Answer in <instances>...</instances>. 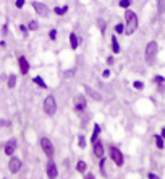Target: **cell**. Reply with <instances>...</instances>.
Instances as JSON below:
<instances>
[{
    "label": "cell",
    "mask_w": 165,
    "mask_h": 179,
    "mask_svg": "<svg viewBox=\"0 0 165 179\" xmlns=\"http://www.w3.org/2000/svg\"><path fill=\"white\" fill-rule=\"evenodd\" d=\"M154 140H156V147L159 150H164L165 148V140L162 139V135H160V134H156V135H154Z\"/></svg>",
    "instance_id": "ffe728a7"
},
{
    "label": "cell",
    "mask_w": 165,
    "mask_h": 179,
    "mask_svg": "<svg viewBox=\"0 0 165 179\" xmlns=\"http://www.w3.org/2000/svg\"><path fill=\"white\" fill-rule=\"evenodd\" d=\"M110 47H112L113 54H120V52H122V47H120V43H118L117 34H112V37H110Z\"/></svg>",
    "instance_id": "5bb4252c"
},
{
    "label": "cell",
    "mask_w": 165,
    "mask_h": 179,
    "mask_svg": "<svg viewBox=\"0 0 165 179\" xmlns=\"http://www.w3.org/2000/svg\"><path fill=\"white\" fill-rule=\"evenodd\" d=\"M84 179H96V176L92 173H88V171H86V173H84Z\"/></svg>",
    "instance_id": "f35d334b"
},
{
    "label": "cell",
    "mask_w": 165,
    "mask_h": 179,
    "mask_svg": "<svg viewBox=\"0 0 165 179\" xmlns=\"http://www.w3.org/2000/svg\"><path fill=\"white\" fill-rule=\"evenodd\" d=\"M68 39H70V47H71V49L78 51V47H80V44H81V39L78 37V34L75 33V31H71L70 36H68Z\"/></svg>",
    "instance_id": "4fadbf2b"
},
{
    "label": "cell",
    "mask_w": 165,
    "mask_h": 179,
    "mask_svg": "<svg viewBox=\"0 0 165 179\" xmlns=\"http://www.w3.org/2000/svg\"><path fill=\"white\" fill-rule=\"evenodd\" d=\"M0 127H2V129H8V127H12V120H8V119H0Z\"/></svg>",
    "instance_id": "d6a6232c"
},
{
    "label": "cell",
    "mask_w": 165,
    "mask_h": 179,
    "mask_svg": "<svg viewBox=\"0 0 165 179\" xmlns=\"http://www.w3.org/2000/svg\"><path fill=\"white\" fill-rule=\"evenodd\" d=\"M156 3H157V15L165 13V0H156Z\"/></svg>",
    "instance_id": "cb8c5ba5"
},
{
    "label": "cell",
    "mask_w": 165,
    "mask_h": 179,
    "mask_svg": "<svg viewBox=\"0 0 165 179\" xmlns=\"http://www.w3.org/2000/svg\"><path fill=\"white\" fill-rule=\"evenodd\" d=\"M2 34L3 36H7V34H8V21H5L2 25Z\"/></svg>",
    "instance_id": "e575fe53"
},
{
    "label": "cell",
    "mask_w": 165,
    "mask_h": 179,
    "mask_svg": "<svg viewBox=\"0 0 165 179\" xmlns=\"http://www.w3.org/2000/svg\"><path fill=\"white\" fill-rule=\"evenodd\" d=\"M18 67H20V73H21V75H28V73H29L31 65H29V62H28L26 56H18Z\"/></svg>",
    "instance_id": "7c38bea8"
},
{
    "label": "cell",
    "mask_w": 165,
    "mask_h": 179,
    "mask_svg": "<svg viewBox=\"0 0 165 179\" xmlns=\"http://www.w3.org/2000/svg\"><path fill=\"white\" fill-rule=\"evenodd\" d=\"M110 75H112V72H110V68H105V70L102 72V78H109Z\"/></svg>",
    "instance_id": "8d00e7d4"
},
{
    "label": "cell",
    "mask_w": 165,
    "mask_h": 179,
    "mask_svg": "<svg viewBox=\"0 0 165 179\" xmlns=\"http://www.w3.org/2000/svg\"><path fill=\"white\" fill-rule=\"evenodd\" d=\"M105 62H107V65H113V64H115V57H113V56H109L107 59H105Z\"/></svg>",
    "instance_id": "d590c367"
},
{
    "label": "cell",
    "mask_w": 165,
    "mask_h": 179,
    "mask_svg": "<svg viewBox=\"0 0 165 179\" xmlns=\"http://www.w3.org/2000/svg\"><path fill=\"white\" fill-rule=\"evenodd\" d=\"M31 7H33V10L41 16V18H49V16H50V8L44 2H37V0H34V2L31 3Z\"/></svg>",
    "instance_id": "52a82bcc"
},
{
    "label": "cell",
    "mask_w": 165,
    "mask_h": 179,
    "mask_svg": "<svg viewBox=\"0 0 165 179\" xmlns=\"http://www.w3.org/2000/svg\"><path fill=\"white\" fill-rule=\"evenodd\" d=\"M97 26H99V31L102 33V36L105 34V31H107V21L102 18H97Z\"/></svg>",
    "instance_id": "603a6c76"
},
{
    "label": "cell",
    "mask_w": 165,
    "mask_h": 179,
    "mask_svg": "<svg viewBox=\"0 0 165 179\" xmlns=\"http://www.w3.org/2000/svg\"><path fill=\"white\" fill-rule=\"evenodd\" d=\"M76 171H78V173H81V174H84L86 171H88V163H86L84 160H78V163H76Z\"/></svg>",
    "instance_id": "44dd1931"
},
{
    "label": "cell",
    "mask_w": 165,
    "mask_h": 179,
    "mask_svg": "<svg viewBox=\"0 0 165 179\" xmlns=\"http://www.w3.org/2000/svg\"><path fill=\"white\" fill-rule=\"evenodd\" d=\"M157 54H159V44H157V41H154V39L149 41L146 44V49H144V62H146V65H149V67L156 65Z\"/></svg>",
    "instance_id": "7a4b0ae2"
},
{
    "label": "cell",
    "mask_w": 165,
    "mask_h": 179,
    "mask_svg": "<svg viewBox=\"0 0 165 179\" xmlns=\"http://www.w3.org/2000/svg\"><path fill=\"white\" fill-rule=\"evenodd\" d=\"M73 111L76 112V114H84V112L88 111V99H86L84 95H81V93L75 95V98H73Z\"/></svg>",
    "instance_id": "277c9868"
},
{
    "label": "cell",
    "mask_w": 165,
    "mask_h": 179,
    "mask_svg": "<svg viewBox=\"0 0 165 179\" xmlns=\"http://www.w3.org/2000/svg\"><path fill=\"white\" fill-rule=\"evenodd\" d=\"M133 88H135V90H139V91H141V90H144V81L135 80V81H133Z\"/></svg>",
    "instance_id": "1f68e13d"
},
{
    "label": "cell",
    "mask_w": 165,
    "mask_h": 179,
    "mask_svg": "<svg viewBox=\"0 0 165 179\" xmlns=\"http://www.w3.org/2000/svg\"><path fill=\"white\" fill-rule=\"evenodd\" d=\"M46 174H47L49 179H57L58 178V168H57V163L54 161V158H50L46 163Z\"/></svg>",
    "instance_id": "30bf717a"
},
{
    "label": "cell",
    "mask_w": 165,
    "mask_h": 179,
    "mask_svg": "<svg viewBox=\"0 0 165 179\" xmlns=\"http://www.w3.org/2000/svg\"><path fill=\"white\" fill-rule=\"evenodd\" d=\"M57 109H58V104H57V98L54 95H47L44 98V103H42V111L46 116L49 117H54L57 114Z\"/></svg>",
    "instance_id": "3957f363"
},
{
    "label": "cell",
    "mask_w": 165,
    "mask_h": 179,
    "mask_svg": "<svg viewBox=\"0 0 165 179\" xmlns=\"http://www.w3.org/2000/svg\"><path fill=\"white\" fill-rule=\"evenodd\" d=\"M47 36H49V39H50V41H57L58 31L55 29V28H52V29H49V34H47Z\"/></svg>",
    "instance_id": "f546056e"
},
{
    "label": "cell",
    "mask_w": 165,
    "mask_h": 179,
    "mask_svg": "<svg viewBox=\"0 0 165 179\" xmlns=\"http://www.w3.org/2000/svg\"><path fill=\"white\" fill-rule=\"evenodd\" d=\"M18 29H20V33H21L23 36H25V37H28V34H29V29H28V25H23V23H21V25L18 26Z\"/></svg>",
    "instance_id": "4dcf8cb0"
},
{
    "label": "cell",
    "mask_w": 165,
    "mask_h": 179,
    "mask_svg": "<svg viewBox=\"0 0 165 179\" xmlns=\"http://www.w3.org/2000/svg\"><path fill=\"white\" fill-rule=\"evenodd\" d=\"M39 145H41V148H42L44 155H46L49 160H50V158H54V155H55V147H54L52 140H50L49 137H41V139H39Z\"/></svg>",
    "instance_id": "8992f818"
},
{
    "label": "cell",
    "mask_w": 165,
    "mask_h": 179,
    "mask_svg": "<svg viewBox=\"0 0 165 179\" xmlns=\"http://www.w3.org/2000/svg\"><path fill=\"white\" fill-rule=\"evenodd\" d=\"M7 78H8V75H5V73L0 75V80H5V81H7Z\"/></svg>",
    "instance_id": "b9f144b4"
},
{
    "label": "cell",
    "mask_w": 165,
    "mask_h": 179,
    "mask_svg": "<svg viewBox=\"0 0 165 179\" xmlns=\"http://www.w3.org/2000/svg\"><path fill=\"white\" fill-rule=\"evenodd\" d=\"M68 5H58V7H54L52 8V13L54 15H57V16H63V15H67L68 13Z\"/></svg>",
    "instance_id": "e0dca14e"
},
{
    "label": "cell",
    "mask_w": 165,
    "mask_h": 179,
    "mask_svg": "<svg viewBox=\"0 0 165 179\" xmlns=\"http://www.w3.org/2000/svg\"><path fill=\"white\" fill-rule=\"evenodd\" d=\"M125 34L126 36H131L136 33L138 26H139V20H138L136 12H133L131 8L125 10Z\"/></svg>",
    "instance_id": "6da1fadb"
},
{
    "label": "cell",
    "mask_w": 165,
    "mask_h": 179,
    "mask_svg": "<svg viewBox=\"0 0 165 179\" xmlns=\"http://www.w3.org/2000/svg\"><path fill=\"white\" fill-rule=\"evenodd\" d=\"M115 34H125V23H117L115 25Z\"/></svg>",
    "instance_id": "4316f807"
},
{
    "label": "cell",
    "mask_w": 165,
    "mask_h": 179,
    "mask_svg": "<svg viewBox=\"0 0 165 179\" xmlns=\"http://www.w3.org/2000/svg\"><path fill=\"white\" fill-rule=\"evenodd\" d=\"M25 5H26V0H15V7H16L18 10H21Z\"/></svg>",
    "instance_id": "836d02e7"
},
{
    "label": "cell",
    "mask_w": 165,
    "mask_h": 179,
    "mask_svg": "<svg viewBox=\"0 0 165 179\" xmlns=\"http://www.w3.org/2000/svg\"><path fill=\"white\" fill-rule=\"evenodd\" d=\"M86 145H88L86 137L82 135V134H80V135H78V147H80V148H86Z\"/></svg>",
    "instance_id": "83f0119b"
},
{
    "label": "cell",
    "mask_w": 165,
    "mask_h": 179,
    "mask_svg": "<svg viewBox=\"0 0 165 179\" xmlns=\"http://www.w3.org/2000/svg\"><path fill=\"white\" fill-rule=\"evenodd\" d=\"M109 155H110V160H112L118 168H122L123 164H125V156H123L122 150H120L118 147L110 145V147H109Z\"/></svg>",
    "instance_id": "5b68a950"
},
{
    "label": "cell",
    "mask_w": 165,
    "mask_h": 179,
    "mask_svg": "<svg viewBox=\"0 0 165 179\" xmlns=\"http://www.w3.org/2000/svg\"><path fill=\"white\" fill-rule=\"evenodd\" d=\"M152 81H154L156 85H164V83H165V77H162V75H154Z\"/></svg>",
    "instance_id": "f1b7e54d"
},
{
    "label": "cell",
    "mask_w": 165,
    "mask_h": 179,
    "mask_svg": "<svg viewBox=\"0 0 165 179\" xmlns=\"http://www.w3.org/2000/svg\"><path fill=\"white\" fill-rule=\"evenodd\" d=\"M16 87V75L15 73H10L8 78H7V88L8 90H13Z\"/></svg>",
    "instance_id": "d6986e66"
},
{
    "label": "cell",
    "mask_w": 165,
    "mask_h": 179,
    "mask_svg": "<svg viewBox=\"0 0 165 179\" xmlns=\"http://www.w3.org/2000/svg\"><path fill=\"white\" fill-rule=\"evenodd\" d=\"M102 129L101 125H99V122H94V127H92V134H91V145L96 142V140H99V135H101Z\"/></svg>",
    "instance_id": "2e32d148"
},
{
    "label": "cell",
    "mask_w": 165,
    "mask_h": 179,
    "mask_svg": "<svg viewBox=\"0 0 165 179\" xmlns=\"http://www.w3.org/2000/svg\"><path fill=\"white\" fill-rule=\"evenodd\" d=\"M160 135H162V139L165 140V125L162 127V129H160Z\"/></svg>",
    "instance_id": "ab89813d"
},
{
    "label": "cell",
    "mask_w": 165,
    "mask_h": 179,
    "mask_svg": "<svg viewBox=\"0 0 165 179\" xmlns=\"http://www.w3.org/2000/svg\"><path fill=\"white\" fill-rule=\"evenodd\" d=\"M0 47H2V49H5V47H7V43H5V41H0Z\"/></svg>",
    "instance_id": "60d3db41"
},
{
    "label": "cell",
    "mask_w": 165,
    "mask_h": 179,
    "mask_svg": "<svg viewBox=\"0 0 165 179\" xmlns=\"http://www.w3.org/2000/svg\"><path fill=\"white\" fill-rule=\"evenodd\" d=\"M131 5H133V0H120L118 2V7L123 8V10H128Z\"/></svg>",
    "instance_id": "d4e9b609"
},
{
    "label": "cell",
    "mask_w": 165,
    "mask_h": 179,
    "mask_svg": "<svg viewBox=\"0 0 165 179\" xmlns=\"http://www.w3.org/2000/svg\"><path fill=\"white\" fill-rule=\"evenodd\" d=\"M39 28H41V25H39V21H37V20H31V21L28 23V29H29V33L39 31Z\"/></svg>",
    "instance_id": "7402d4cb"
},
{
    "label": "cell",
    "mask_w": 165,
    "mask_h": 179,
    "mask_svg": "<svg viewBox=\"0 0 165 179\" xmlns=\"http://www.w3.org/2000/svg\"><path fill=\"white\" fill-rule=\"evenodd\" d=\"M105 161H107V158H105V156L99 158V169H101L102 176H105Z\"/></svg>",
    "instance_id": "484cf974"
},
{
    "label": "cell",
    "mask_w": 165,
    "mask_h": 179,
    "mask_svg": "<svg viewBox=\"0 0 165 179\" xmlns=\"http://www.w3.org/2000/svg\"><path fill=\"white\" fill-rule=\"evenodd\" d=\"M84 91H86V95L88 96H91L94 101H102V95L101 93H97L96 90H92L91 87H88V85H84Z\"/></svg>",
    "instance_id": "9a60e30c"
},
{
    "label": "cell",
    "mask_w": 165,
    "mask_h": 179,
    "mask_svg": "<svg viewBox=\"0 0 165 179\" xmlns=\"http://www.w3.org/2000/svg\"><path fill=\"white\" fill-rule=\"evenodd\" d=\"M147 179H160L156 173H147Z\"/></svg>",
    "instance_id": "74e56055"
},
{
    "label": "cell",
    "mask_w": 165,
    "mask_h": 179,
    "mask_svg": "<svg viewBox=\"0 0 165 179\" xmlns=\"http://www.w3.org/2000/svg\"><path fill=\"white\" fill-rule=\"evenodd\" d=\"M92 155H94L96 158L105 156V147H104V142H102L101 139L96 140V142L92 143Z\"/></svg>",
    "instance_id": "8fae6325"
},
{
    "label": "cell",
    "mask_w": 165,
    "mask_h": 179,
    "mask_svg": "<svg viewBox=\"0 0 165 179\" xmlns=\"http://www.w3.org/2000/svg\"><path fill=\"white\" fill-rule=\"evenodd\" d=\"M33 83L37 85V87H39L41 90H47V88H49V85L46 83V80H44L41 75H36V77H33Z\"/></svg>",
    "instance_id": "ac0fdd59"
},
{
    "label": "cell",
    "mask_w": 165,
    "mask_h": 179,
    "mask_svg": "<svg viewBox=\"0 0 165 179\" xmlns=\"http://www.w3.org/2000/svg\"><path fill=\"white\" fill-rule=\"evenodd\" d=\"M21 166H23V161L20 160L18 156H10V160H8V171L12 174H18L20 171H21Z\"/></svg>",
    "instance_id": "9c48e42d"
},
{
    "label": "cell",
    "mask_w": 165,
    "mask_h": 179,
    "mask_svg": "<svg viewBox=\"0 0 165 179\" xmlns=\"http://www.w3.org/2000/svg\"><path fill=\"white\" fill-rule=\"evenodd\" d=\"M16 147H18V140L15 139V137H12V139H8L5 143H3V153L7 155V156H13L16 151Z\"/></svg>",
    "instance_id": "ba28073f"
}]
</instances>
